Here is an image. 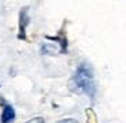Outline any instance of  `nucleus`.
<instances>
[{
  "mask_svg": "<svg viewBox=\"0 0 126 123\" xmlns=\"http://www.w3.org/2000/svg\"><path fill=\"white\" fill-rule=\"evenodd\" d=\"M15 119V109L10 104H4L1 112V123H10Z\"/></svg>",
  "mask_w": 126,
  "mask_h": 123,
  "instance_id": "7ed1b4c3",
  "label": "nucleus"
},
{
  "mask_svg": "<svg viewBox=\"0 0 126 123\" xmlns=\"http://www.w3.org/2000/svg\"><path fill=\"white\" fill-rule=\"evenodd\" d=\"M26 123H45V119L41 116H35V118H33V119L27 120Z\"/></svg>",
  "mask_w": 126,
  "mask_h": 123,
  "instance_id": "20e7f679",
  "label": "nucleus"
},
{
  "mask_svg": "<svg viewBox=\"0 0 126 123\" xmlns=\"http://www.w3.org/2000/svg\"><path fill=\"white\" fill-rule=\"evenodd\" d=\"M57 123H79L76 119H72V118H66V119H61Z\"/></svg>",
  "mask_w": 126,
  "mask_h": 123,
  "instance_id": "39448f33",
  "label": "nucleus"
},
{
  "mask_svg": "<svg viewBox=\"0 0 126 123\" xmlns=\"http://www.w3.org/2000/svg\"><path fill=\"white\" fill-rule=\"evenodd\" d=\"M29 25V15H27V8H22L19 15V38L25 39V30Z\"/></svg>",
  "mask_w": 126,
  "mask_h": 123,
  "instance_id": "f03ea898",
  "label": "nucleus"
},
{
  "mask_svg": "<svg viewBox=\"0 0 126 123\" xmlns=\"http://www.w3.org/2000/svg\"><path fill=\"white\" fill-rule=\"evenodd\" d=\"M73 82L79 89L85 92L88 96L95 95V81H94L92 70L88 65H80L73 76Z\"/></svg>",
  "mask_w": 126,
  "mask_h": 123,
  "instance_id": "f257e3e1",
  "label": "nucleus"
}]
</instances>
